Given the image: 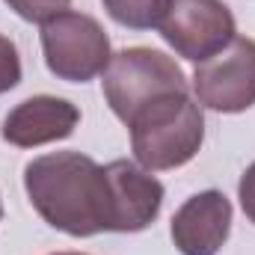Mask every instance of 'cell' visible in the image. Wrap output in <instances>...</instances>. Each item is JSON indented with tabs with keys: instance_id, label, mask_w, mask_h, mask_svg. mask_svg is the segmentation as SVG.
<instances>
[{
	"instance_id": "30bf717a",
	"label": "cell",
	"mask_w": 255,
	"mask_h": 255,
	"mask_svg": "<svg viewBox=\"0 0 255 255\" xmlns=\"http://www.w3.org/2000/svg\"><path fill=\"white\" fill-rule=\"evenodd\" d=\"M107 15L130 30H151L163 21L169 0H101Z\"/></svg>"
},
{
	"instance_id": "8992f818",
	"label": "cell",
	"mask_w": 255,
	"mask_h": 255,
	"mask_svg": "<svg viewBox=\"0 0 255 255\" xmlns=\"http://www.w3.org/2000/svg\"><path fill=\"white\" fill-rule=\"evenodd\" d=\"M157 30L178 57L205 63L235 39L238 27L232 9L223 0H169Z\"/></svg>"
},
{
	"instance_id": "277c9868",
	"label": "cell",
	"mask_w": 255,
	"mask_h": 255,
	"mask_svg": "<svg viewBox=\"0 0 255 255\" xmlns=\"http://www.w3.org/2000/svg\"><path fill=\"white\" fill-rule=\"evenodd\" d=\"M42 54L51 74L68 83H86L110 65V39L104 27L83 12L65 9L42 21Z\"/></svg>"
},
{
	"instance_id": "ba28073f",
	"label": "cell",
	"mask_w": 255,
	"mask_h": 255,
	"mask_svg": "<svg viewBox=\"0 0 255 255\" xmlns=\"http://www.w3.org/2000/svg\"><path fill=\"white\" fill-rule=\"evenodd\" d=\"M80 122V110L57 95H33L21 101L3 119L0 136L18 148H36L45 142H57L74 133Z\"/></svg>"
},
{
	"instance_id": "7a4b0ae2",
	"label": "cell",
	"mask_w": 255,
	"mask_h": 255,
	"mask_svg": "<svg viewBox=\"0 0 255 255\" xmlns=\"http://www.w3.org/2000/svg\"><path fill=\"white\" fill-rule=\"evenodd\" d=\"M130 148L142 169L163 172L190 163L205 139L202 104L187 92H172L142 107L130 122Z\"/></svg>"
},
{
	"instance_id": "7c38bea8",
	"label": "cell",
	"mask_w": 255,
	"mask_h": 255,
	"mask_svg": "<svg viewBox=\"0 0 255 255\" xmlns=\"http://www.w3.org/2000/svg\"><path fill=\"white\" fill-rule=\"evenodd\" d=\"M21 83V57L9 36H0V95Z\"/></svg>"
},
{
	"instance_id": "9a60e30c",
	"label": "cell",
	"mask_w": 255,
	"mask_h": 255,
	"mask_svg": "<svg viewBox=\"0 0 255 255\" xmlns=\"http://www.w3.org/2000/svg\"><path fill=\"white\" fill-rule=\"evenodd\" d=\"M0 220H3V202H0Z\"/></svg>"
},
{
	"instance_id": "3957f363",
	"label": "cell",
	"mask_w": 255,
	"mask_h": 255,
	"mask_svg": "<svg viewBox=\"0 0 255 255\" xmlns=\"http://www.w3.org/2000/svg\"><path fill=\"white\" fill-rule=\"evenodd\" d=\"M101 86L110 110L125 125L151 101L172 92H187V80L178 63L154 48H125L113 54Z\"/></svg>"
},
{
	"instance_id": "4fadbf2b",
	"label": "cell",
	"mask_w": 255,
	"mask_h": 255,
	"mask_svg": "<svg viewBox=\"0 0 255 255\" xmlns=\"http://www.w3.org/2000/svg\"><path fill=\"white\" fill-rule=\"evenodd\" d=\"M238 196H241V208H244L247 220L255 226V163H250V166H247V172L241 175Z\"/></svg>"
},
{
	"instance_id": "5bb4252c",
	"label": "cell",
	"mask_w": 255,
	"mask_h": 255,
	"mask_svg": "<svg viewBox=\"0 0 255 255\" xmlns=\"http://www.w3.org/2000/svg\"><path fill=\"white\" fill-rule=\"evenodd\" d=\"M57 255H83V253H57Z\"/></svg>"
},
{
	"instance_id": "8fae6325",
	"label": "cell",
	"mask_w": 255,
	"mask_h": 255,
	"mask_svg": "<svg viewBox=\"0 0 255 255\" xmlns=\"http://www.w3.org/2000/svg\"><path fill=\"white\" fill-rule=\"evenodd\" d=\"M68 3H71V0H6V6H9L18 18L36 21V24L54 18L57 12H65Z\"/></svg>"
},
{
	"instance_id": "5b68a950",
	"label": "cell",
	"mask_w": 255,
	"mask_h": 255,
	"mask_svg": "<svg viewBox=\"0 0 255 255\" xmlns=\"http://www.w3.org/2000/svg\"><path fill=\"white\" fill-rule=\"evenodd\" d=\"M196 101L217 113H244L255 104V39L235 36L193 71Z\"/></svg>"
},
{
	"instance_id": "9c48e42d",
	"label": "cell",
	"mask_w": 255,
	"mask_h": 255,
	"mask_svg": "<svg viewBox=\"0 0 255 255\" xmlns=\"http://www.w3.org/2000/svg\"><path fill=\"white\" fill-rule=\"evenodd\" d=\"M113 199H116V232H142L148 229L163 205V184L133 160L107 163Z\"/></svg>"
},
{
	"instance_id": "52a82bcc",
	"label": "cell",
	"mask_w": 255,
	"mask_h": 255,
	"mask_svg": "<svg viewBox=\"0 0 255 255\" xmlns=\"http://www.w3.org/2000/svg\"><path fill=\"white\" fill-rule=\"evenodd\" d=\"M169 232L181 255H217L232 232V202L220 190L196 193L172 214Z\"/></svg>"
},
{
	"instance_id": "6da1fadb",
	"label": "cell",
	"mask_w": 255,
	"mask_h": 255,
	"mask_svg": "<svg viewBox=\"0 0 255 255\" xmlns=\"http://www.w3.org/2000/svg\"><path fill=\"white\" fill-rule=\"evenodd\" d=\"M24 190L36 214L57 232L92 238L116 232V199L107 166L80 151H51L24 166Z\"/></svg>"
}]
</instances>
